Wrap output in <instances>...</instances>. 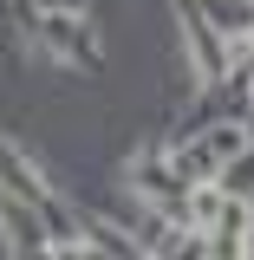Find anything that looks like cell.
Here are the masks:
<instances>
[{
  "label": "cell",
  "mask_w": 254,
  "mask_h": 260,
  "mask_svg": "<svg viewBox=\"0 0 254 260\" xmlns=\"http://www.w3.org/2000/svg\"><path fill=\"white\" fill-rule=\"evenodd\" d=\"M39 39H46V52H59V59L98 65L92 26H85V13H78V7H46V13H39Z\"/></svg>",
  "instance_id": "6da1fadb"
},
{
  "label": "cell",
  "mask_w": 254,
  "mask_h": 260,
  "mask_svg": "<svg viewBox=\"0 0 254 260\" xmlns=\"http://www.w3.org/2000/svg\"><path fill=\"white\" fill-rule=\"evenodd\" d=\"M0 234H7L13 254H46V215H39V202L0 189Z\"/></svg>",
  "instance_id": "7a4b0ae2"
},
{
  "label": "cell",
  "mask_w": 254,
  "mask_h": 260,
  "mask_svg": "<svg viewBox=\"0 0 254 260\" xmlns=\"http://www.w3.org/2000/svg\"><path fill=\"white\" fill-rule=\"evenodd\" d=\"M209 254H254V202L248 195H222L215 228H209Z\"/></svg>",
  "instance_id": "3957f363"
},
{
  "label": "cell",
  "mask_w": 254,
  "mask_h": 260,
  "mask_svg": "<svg viewBox=\"0 0 254 260\" xmlns=\"http://www.w3.org/2000/svg\"><path fill=\"white\" fill-rule=\"evenodd\" d=\"M0 189L26 195V202H39V195H52V189H46V176H39V162H33L26 150H13L7 137H0Z\"/></svg>",
  "instance_id": "277c9868"
},
{
  "label": "cell",
  "mask_w": 254,
  "mask_h": 260,
  "mask_svg": "<svg viewBox=\"0 0 254 260\" xmlns=\"http://www.w3.org/2000/svg\"><path fill=\"white\" fill-rule=\"evenodd\" d=\"M195 7L222 39H248L254 32V0H195Z\"/></svg>",
  "instance_id": "5b68a950"
},
{
  "label": "cell",
  "mask_w": 254,
  "mask_h": 260,
  "mask_svg": "<svg viewBox=\"0 0 254 260\" xmlns=\"http://www.w3.org/2000/svg\"><path fill=\"white\" fill-rule=\"evenodd\" d=\"M248 52H254V32H248Z\"/></svg>",
  "instance_id": "8992f818"
}]
</instances>
